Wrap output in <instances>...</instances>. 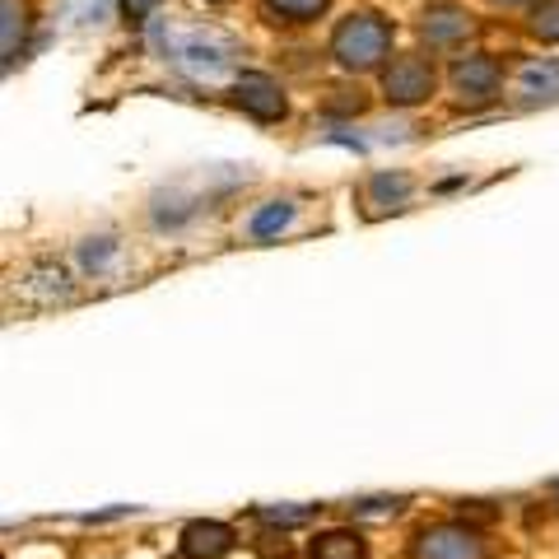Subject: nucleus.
Listing matches in <instances>:
<instances>
[{
	"mask_svg": "<svg viewBox=\"0 0 559 559\" xmlns=\"http://www.w3.org/2000/svg\"><path fill=\"white\" fill-rule=\"evenodd\" d=\"M388 47H392V24L382 14H349L336 28V38H331V57L345 70H373L388 57Z\"/></svg>",
	"mask_w": 559,
	"mask_h": 559,
	"instance_id": "obj_1",
	"label": "nucleus"
},
{
	"mask_svg": "<svg viewBox=\"0 0 559 559\" xmlns=\"http://www.w3.org/2000/svg\"><path fill=\"white\" fill-rule=\"evenodd\" d=\"M411 559H485V540L462 522H439L411 540Z\"/></svg>",
	"mask_w": 559,
	"mask_h": 559,
	"instance_id": "obj_2",
	"label": "nucleus"
},
{
	"mask_svg": "<svg viewBox=\"0 0 559 559\" xmlns=\"http://www.w3.org/2000/svg\"><path fill=\"white\" fill-rule=\"evenodd\" d=\"M382 90H388V98L396 108L425 103L433 94V66L425 57H415V51H406V57H396L388 70H382Z\"/></svg>",
	"mask_w": 559,
	"mask_h": 559,
	"instance_id": "obj_3",
	"label": "nucleus"
},
{
	"mask_svg": "<svg viewBox=\"0 0 559 559\" xmlns=\"http://www.w3.org/2000/svg\"><path fill=\"white\" fill-rule=\"evenodd\" d=\"M173 61L187 66L191 75H219L229 66V43L215 38V33H187V38L173 47Z\"/></svg>",
	"mask_w": 559,
	"mask_h": 559,
	"instance_id": "obj_4",
	"label": "nucleus"
},
{
	"mask_svg": "<svg viewBox=\"0 0 559 559\" xmlns=\"http://www.w3.org/2000/svg\"><path fill=\"white\" fill-rule=\"evenodd\" d=\"M452 90H457V98L466 103V108H476V103H489L499 94V66L489 57H466L457 61V70H452Z\"/></svg>",
	"mask_w": 559,
	"mask_h": 559,
	"instance_id": "obj_5",
	"label": "nucleus"
},
{
	"mask_svg": "<svg viewBox=\"0 0 559 559\" xmlns=\"http://www.w3.org/2000/svg\"><path fill=\"white\" fill-rule=\"evenodd\" d=\"M234 103L257 121H280L285 117V94H280V84L271 75H242Z\"/></svg>",
	"mask_w": 559,
	"mask_h": 559,
	"instance_id": "obj_6",
	"label": "nucleus"
},
{
	"mask_svg": "<svg viewBox=\"0 0 559 559\" xmlns=\"http://www.w3.org/2000/svg\"><path fill=\"white\" fill-rule=\"evenodd\" d=\"M229 550H234V527H224V522H187L182 527L187 559H224Z\"/></svg>",
	"mask_w": 559,
	"mask_h": 559,
	"instance_id": "obj_7",
	"label": "nucleus"
},
{
	"mask_svg": "<svg viewBox=\"0 0 559 559\" xmlns=\"http://www.w3.org/2000/svg\"><path fill=\"white\" fill-rule=\"evenodd\" d=\"M419 33H425L429 47H457L471 33V20H466V10H457V5H433V10H425Z\"/></svg>",
	"mask_w": 559,
	"mask_h": 559,
	"instance_id": "obj_8",
	"label": "nucleus"
},
{
	"mask_svg": "<svg viewBox=\"0 0 559 559\" xmlns=\"http://www.w3.org/2000/svg\"><path fill=\"white\" fill-rule=\"evenodd\" d=\"M308 555H312V559H369L359 532H326V536L312 540Z\"/></svg>",
	"mask_w": 559,
	"mask_h": 559,
	"instance_id": "obj_9",
	"label": "nucleus"
},
{
	"mask_svg": "<svg viewBox=\"0 0 559 559\" xmlns=\"http://www.w3.org/2000/svg\"><path fill=\"white\" fill-rule=\"evenodd\" d=\"M522 94L527 98H559V61H536L522 70Z\"/></svg>",
	"mask_w": 559,
	"mask_h": 559,
	"instance_id": "obj_10",
	"label": "nucleus"
},
{
	"mask_svg": "<svg viewBox=\"0 0 559 559\" xmlns=\"http://www.w3.org/2000/svg\"><path fill=\"white\" fill-rule=\"evenodd\" d=\"M266 10L280 14L285 24H308V20H318V14L326 10V0H266Z\"/></svg>",
	"mask_w": 559,
	"mask_h": 559,
	"instance_id": "obj_11",
	"label": "nucleus"
},
{
	"mask_svg": "<svg viewBox=\"0 0 559 559\" xmlns=\"http://www.w3.org/2000/svg\"><path fill=\"white\" fill-rule=\"evenodd\" d=\"M289 219H294V205H289V201H271V205L252 219V238H271V234L285 229Z\"/></svg>",
	"mask_w": 559,
	"mask_h": 559,
	"instance_id": "obj_12",
	"label": "nucleus"
},
{
	"mask_svg": "<svg viewBox=\"0 0 559 559\" xmlns=\"http://www.w3.org/2000/svg\"><path fill=\"white\" fill-rule=\"evenodd\" d=\"M532 33L540 43H559V0H540L532 10Z\"/></svg>",
	"mask_w": 559,
	"mask_h": 559,
	"instance_id": "obj_13",
	"label": "nucleus"
},
{
	"mask_svg": "<svg viewBox=\"0 0 559 559\" xmlns=\"http://www.w3.org/2000/svg\"><path fill=\"white\" fill-rule=\"evenodd\" d=\"M5 5V61H14L20 51V33H24V5L20 0H0Z\"/></svg>",
	"mask_w": 559,
	"mask_h": 559,
	"instance_id": "obj_14",
	"label": "nucleus"
},
{
	"mask_svg": "<svg viewBox=\"0 0 559 559\" xmlns=\"http://www.w3.org/2000/svg\"><path fill=\"white\" fill-rule=\"evenodd\" d=\"M406 191H411L406 178H388V173H382V178H373V197H378V201L401 205V201H406Z\"/></svg>",
	"mask_w": 559,
	"mask_h": 559,
	"instance_id": "obj_15",
	"label": "nucleus"
},
{
	"mask_svg": "<svg viewBox=\"0 0 559 559\" xmlns=\"http://www.w3.org/2000/svg\"><path fill=\"white\" fill-rule=\"evenodd\" d=\"M261 522H280V527H299V522L312 518V509H261Z\"/></svg>",
	"mask_w": 559,
	"mask_h": 559,
	"instance_id": "obj_16",
	"label": "nucleus"
},
{
	"mask_svg": "<svg viewBox=\"0 0 559 559\" xmlns=\"http://www.w3.org/2000/svg\"><path fill=\"white\" fill-rule=\"evenodd\" d=\"M159 5H164V0H121V10H127V20H131V24H145Z\"/></svg>",
	"mask_w": 559,
	"mask_h": 559,
	"instance_id": "obj_17",
	"label": "nucleus"
},
{
	"mask_svg": "<svg viewBox=\"0 0 559 559\" xmlns=\"http://www.w3.org/2000/svg\"><path fill=\"white\" fill-rule=\"evenodd\" d=\"M108 242H103V248H84V266H103V261H108Z\"/></svg>",
	"mask_w": 559,
	"mask_h": 559,
	"instance_id": "obj_18",
	"label": "nucleus"
},
{
	"mask_svg": "<svg viewBox=\"0 0 559 559\" xmlns=\"http://www.w3.org/2000/svg\"><path fill=\"white\" fill-rule=\"evenodd\" d=\"M495 5H518V0H495Z\"/></svg>",
	"mask_w": 559,
	"mask_h": 559,
	"instance_id": "obj_19",
	"label": "nucleus"
},
{
	"mask_svg": "<svg viewBox=\"0 0 559 559\" xmlns=\"http://www.w3.org/2000/svg\"><path fill=\"white\" fill-rule=\"evenodd\" d=\"M555 499H559V480H555Z\"/></svg>",
	"mask_w": 559,
	"mask_h": 559,
	"instance_id": "obj_20",
	"label": "nucleus"
}]
</instances>
